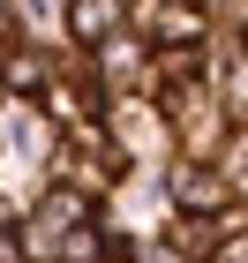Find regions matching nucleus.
Masks as SVG:
<instances>
[{
	"instance_id": "f257e3e1",
	"label": "nucleus",
	"mask_w": 248,
	"mask_h": 263,
	"mask_svg": "<svg viewBox=\"0 0 248 263\" xmlns=\"http://www.w3.org/2000/svg\"><path fill=\"white\" fill-rule=\"evenodd\" d=\"M68 30H75L83 45L121 38V0H68Z\"/></svg>"
},
{
	"instance_id": "f03ea898",
	"label": "nucleus",
	"mask_w": 248,
	"mask_h": 263,
	"mask_svg": "<svg viewBox=\"0 0 248 263\" xmlns=\"http://www.w3.org/2000/svg\"><path fill=\"white\" fill-rule=\"evenodd\" d=\"M53 256H61V263H90V256H98V233H90V226H68V241L53 248Z\"/></svg>"
},
{
	"instance_id": "7ed1b4c3",
	"label": "nucleus",
	"mask_w": 248,
	"mask_h": 263,
	"mask_svg": "<svg viewBox=\"0 0 248 263\" xmlns=\"http://www.w3.org/2000/svg\"><path fill=\"white\" fill-rule=\"evenodd\" d=\"M45 218H53V226H75V218H83V196H75V188H61V196L45 203Z\"/></svg>"
},
{
	"instance_id": "20e7f679",
	"label": "nucleus",
	"mask_w": 248,
	"mask_h": 263,
	"mask_svg": "<svg viewBox=\"0 0 248 263\" xmlns=\"http://www.w3.org/2000/svg\"><path fill=\"white\" fill-rule=\"evenodd\" d=\"M158 38H196V8H165V30Z\"/></svg>"
},
{
	"instance_id": "39448f33",
	"label": "nucleus",
	"mask_w": 248,
	"mask_h": 263,
	"mask_svg": "<svg viewBox=\"0 0 248 263\" xmlns=\"http://www.w3.org/2000/svg\"><path fill=\"white\" fill-rule=\"evenodd\" d=\"M8 83H15V90H30V83H38V61H30V53H8Z\"/></svg>"
}]
</instances>
